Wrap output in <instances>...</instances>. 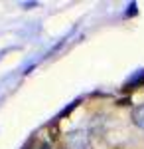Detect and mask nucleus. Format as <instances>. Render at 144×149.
Here are the masks:
<instances>
[{
  "mask_svg": "<svg viewBox=\"0 0 144 149\" xmlns=\"http://www.w3.org/2000/svg\"><path fill=\"white\" fill-rule=\"evenodd\" d=\"M67 147L69 149H91V141H89V135L83 131V129H79V131H71V133H67Z\"/></svg>",
  "mask_w": 144,
  "mask_h": 149,
  "instance_id": "nucleus-1",
  "label": "nucleus"
},
{
  "mask_svg": "<svg viewBox=\"0 0 144 149\" xmlns=\"http://www.w3.org/2000/svg\"><path fill=\"white\" fill-rule=\"evenodd\" d=\"M130 119H132V123L138 127V129L144 131V103L136 105L132 111H130Z\"/></svg>",
  "mask_w": 144,
  "mask_h": 149,
  "instance_id": "nucleus-2",
  "label": "nucleus"
},
{
  "mask_svg": "<svg viewBox=\"0 0 144 149\" xmlns=\"http://www.w3.org/2000/svg\"><path fill=\"white\" fill-rule=\"evenodd\" d=\"M28 149H49V145H32V147H28Z\"/></svg>",
  "mask_w": 144,
  "mask_h": 149,
  "instance_id": "nucleus-3",
  "label": "nucleus"
}]
</instances>
